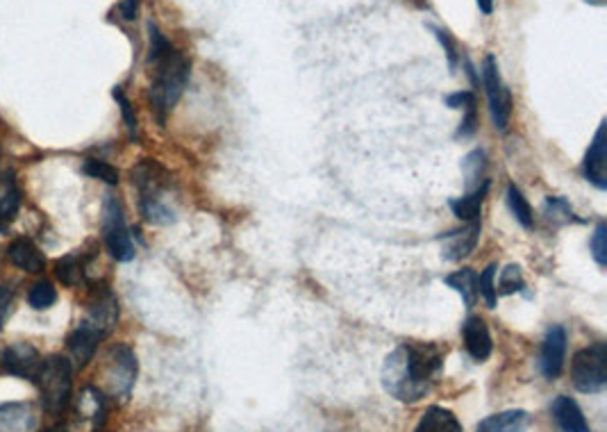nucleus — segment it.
Masks as SVG:
<instances>
[{"label":"nucleus","instance_id":"f257e3e1","mask_svg":"<svg viewBox=\"0 0 607 432\" xmlns=\"http://www.w3.org/2000/svg\"><path fill=\"white\" fill-rule=\"evenodd\" d=\"M444 369V353L437 344L405 342L387 355L382 364V387L401 403H419L430 394L439 371Z\"/></svg>","mask_w":607,"mask_h":432},{"label":"nucleus","instance_id":"f03ea898","mask_svg":"<svg viewBox=\"0 0 607 432\" xmlns=\"http://www.w3.org/2000/svg\"><path fill=\"white\" fill-rule=\"evenodd\" d=\"M132 185L139 191V210L153 226L178 221V187L173 176L155 160H141L132 169Z\"/></svg>","mask_w":607,"mask_h":432},{"label":"nucleus","instance_id":"7ed1b4c3","mask_svg":"<svg viewBox=\"0 0 607 432\" xmlns=\"http://www.w3.org/2000/svg\"><path fill=\"white\" fill-rule=\"evenodd\" d=\"M191 78V62L185 53H180L176 46L160 60L153 62V78L148 87V103L160 126L166 123V116L185 94Z\"/></svg>","mask_w":607,"mask_h":432},{"label":"nucleus","instance_id":"20e7f679","mask_svg":"<svg viewBox=\"0 0 607 432\" xmlns=\"http://www.w3.org/2000/svg\"><path fill=\"white\" fill-rule=\"evenodd\" d=\"M32 382L39 387L41 405L48 414L60 417L69 410L73 401V367L64 355H53L41 362Z\"/></svg>","mask_w":607,"mask_h":432},{"label":"nucleus","instance_id":"39448f33","mask_svg":"<svg viewBox=\"0 0 607 432\" xmlns=\"http://www.w3.org/2000/svg\"><path fill=\"white\" fill-rule=\"evenodd\" d=\"M571 382L582 394H598L607 385V346L596 342L571 360Z\"/></svg>","mask_w":607,"mask_h":432},{"label":"nucleus","instance_id":"423d86ee","mask_svg":"<svg viewBox=\"0 0 607 432\" xmlns=\"http://www.w3.org/2000/svg\"><path fill=\"white\" fill-rule=\"evenodd\" d=\"M478 73H480L482 87H485L494 128L505 132L507 123H510V116H512V94L501 76V66H498L496 55H492V53L485 55V60H482Z\"/></svg>","mask_w":607,"mask_h":432},{"label":"nucleus","instance_id":"0eeeda50","mask_svg":"<svg viewBox=\"0 0 607 432\" xmlns=\"http://www.w3.org/2000/svg\"><path fill=\"white\" fill-rule=\"evenodd\" d=\"M103 239L107 253L116 262L135 260V244H132L130 230L126 226V214L114 196H107L103 205Z\"/></svg>","mask_w":607,"mask_h":432},{"label":"nucleus","instance_id":"6e6552de","mask_svg":"<svg viewBox=\"0 0 607 432\" xmlns=\"http://www.w3.org/2000/svg\"><path fill=\"white\" fill-rule=\"evenodd\" d=\"M137 373H139V364L135 351H132L128 344L112 346L110 355H107V369H105L112 396L126 401L137 382Z\"/></svg>","mask_w":607,"mask_h":432},{"label":"nucleus","instance_id":"1a4fd4ad","mask_svg":"<svg viewBox=\"0 0 607 432\" xmlns=\"http://www.w3.org/2000/svg\"><path fill=\"white\" fill-rule=\"evenodd\" d=\"M119 301L112 294L110 287H101L96 289L94 296H91V303L87 307V326L94 328L98 335L103 339L107 335H112L116 323H119Z\"/></svg>","mask_w":607,"mask_h":432},{"label":"nucleus","instance_id":"9d476101","mask_svg":"<svg viewBox=\"0 0 607 432\" xmlns=\"http://www.w3.org/2000/svg\"><path fill=\"white\" fill-rule=\"evenodd\" d=\"M567 330L562 326H551L544 337L542 355H539V369L546 380H555L564 369V360H567Z\"/></svg>","mask_w":607,"mask_h":432},{"label":"nucleus","instance_id":"9b49d317","mask_svg":"<svg viewBox=\"0 0 607 432\" xmlns=\"http://www.w3.org/2000/svg\"><path fill=\"white\" fill-rule=\"evenodd\" d=\"M582 173H585L587 182H592L596 189H607V132L605 121L598 126L596 135L589 144L585 153V162H582Z\"/></svg>","mask_w":607,"mask_h":432},{"label":"nucleus","instance_id":"f8f14e48","mask_svg":"<svg viewBox=\"0 0 607 432\" xmlns=\"http://www.w3.org/2000/svg\"><path fill=\"white\" fill-rule=\"evenodd\" d=\"M103 342V337L98 332L87 326L85 321L71 332L69 339H66V351H69V357L66 360L71 362L73 369H85L87 364L94 360V355L98 351V344Z\"/></svg>","mask_w":607,"mask_h":432},{"label":"nucleus","instance_id":"ddd939ff","mask_svg":"<svg viewBox=\"0 0 607 432\" xmlns=\"http://www.w3.org/2000/svg\"><path fill=\"white\" fill-rule=\"evenodd\" d=\"M480 221H473L469 226H464L462 230H453L446 232L439 239H442V255L448 262H460L464 257H469L480 242Z\"/></svg>","mask_w":607,"mask_h":432},{"label":"nucleus","instance_id":"4468645a","mask_svg":"<svg viewBox=\"0 0 607 432\" xmlns=\"http://www.w3.org/2000/svg\"><path fill=\"white\" fill-rule=\"evenodd\" d=\"M39 353L30 344H12L3 353V369L14 378L35 380L39 371Z\"/></svg>","mask_w":607,"mask_h":432},{"label":"nucleus","instance_id":"2eb2a0df","mask_svg":"<svg viewBox=\"0 0 607 432\" xmlns=\"http://www.w3.org/2000/svg\"><path fill=\"white\" fill-rule=\"evenodd\" d=\"M462 337H464V348L471 355V360L485 362L494 351L492 332H489L485 319L480 317H469L462 326Z\"/></svg>","mask_w":607,"mask_h":432},{"label":"nucleus","instance_id":"dca6fc26","mask_svg":"<svg viewBox=\"0 0 607 432\" xmlns=\"http://www.w3.org/2000/svg\"><path fill=\"white\" fill-rule=\"evenodd\" d=\"M7 257H10V262L16 269L26 273H41L46 267L44 253H41L39 246L28 237L14 239L10 248H7Z\"/></svg>","mask_w":607,"mask_h":432},{"label":"nucleus","instance_id":"f3484780","mask_svg":"<svg viewBox=\"0 0 607 432\" xmlns=\"http://www.w3.org/2000/svg\"><path fill=\"white\" fill-rule=\"evenodd\" d=\"M553 419L562 432H592L580 405L569 396H557L553 401Z\"/></svg>","mask_w":607,"mask_h":432},{"label":"nucleus","instance_id":"a211bd4d","mask_svg":"<svg viewBox=\"0 0 607 432\" xmlns=\"http://www.w3.org/2000/svg\"><path fill=\"white\" fill-rule=\"evenodd\" d=\"M76 412L80 419L91 423V428H101L107 414V398L98 387H85L76 398Z\"/></svg>","mask_w":607,"mask_h":432},{"label":"nucleus","instance_id":"6ab92c4d","mask_svg":"<svg viewBox=\"0 0 607 432\" xmlns=\"http://www.w3.org/2000/svg\"><path fill=\"white\" fill-rule=\"evenodd\" d=\"M530 414L526 410H505L482 419L476 432H528Z\"/></svg>","mask_w":607,"mask_h":432},{"label":"nucleus","instance_id":"aec40b11","mask_svg":"<svg viewBox=\"0 0 607 432\" xmlns=\"http://www.w3.org/2000/svg\"><path fill=\"white\" fill-rule=\"evenodd\" d=\"M94 253L82 255V253H71L64 255L55 264V276L62 282L64 287H78L87 280V264Z\"/></svg>","mask_w":607,"mask_h":432},{"label":"nucleus","instance_id":"412c9836","mask_svg":"<svg viewBox=\"0 0 607 432\" xmlns=\"http://www.w3.org/2000/svg\"><path fill=\"white\" fill-rule=\"evenodd\" d=\"M35 417L26 403H5L0 405V432H32Z\"/></svg>","mask_w":607,"mask_h":432},{"label":"nucleus","instance_id":"4be33fe9","mask_svg":"<svg viewBox=\"0 0 607 432\" xmlns=\"http://www.w3.org/2000/svg\"><path fill=\"white\" fill-rule=\"evenodd\" d=\"M487 194H489V182H487V185L478 187V189L467 191V194L460 196V198H451L448 205H451V210H453L457 219L464 221V223H473V221H480L482 203H485Z\"/></svg>","mask_w":607,"mask_h":432},{"label":"nucleus","instance_id":"5701e85b","mask_svg":"<svg viewBox=\"0 0 607 432\" xmlns=\"http://www.w3.org/2000/svg\"><path fill=\"white\" fill-rule=\"evenodd\" d=\"M414 432H462V423L457 421L455 414L446 407L432 405L423 412V417L419 419L417 428Z\"/></svg>","mask_w":607,"mask_h":432},{"label":"nucleus","instance_id":"b1692460","mask_svg":"<svg viewBox=\"0 0 607 432\" xmlns=\"http://www.w3.org/2000/svg\"><path fill=\"white\" fill-rule=\"evenodd\" d=\"M462 176H464V185H467V191L478 189L482 185H487V153L482 148H476L471 151L467 157L462 160Z\"/></svg>","mask_w":607,"mask_h":432},{"label":"nucleus","instance_id":"393cba45","mask_svg":"<svg viewBox=\"0 0 607 432\" xmlns=\"http://www.w3.org/2000/svg\"><path fill=\"white\" fill-rule=\"evenodd\" d=\"M444 282L462 296V301L469 307V310L476 305V301H478V273L476 271L460 269V271L451 273V276H446Z\"/></svg>","mask_w":607,"mask_h":432},{"label":"nucleus","instance_id":"a878e982","mask_svg":"<svg viewBox=\"0 0 607 432\" xmlns=\"http://www.w3.org/2000/svg\"><path fill=\"white\" fill-rule=\"evenodd\" d=\"M507 207H510L512 216L523 228L530 230L535 226V212H532L528 198L523 196V191L514 185V182H510V187H507Z\"/></svg>","mask_w":607,"mask_h":432},{"label":"nucleus","instance_id":"bb28decb","mask_svg":"<svg viewBox=\"0 0 607 432\" xmlns=\"http://www.w3.org/2000/svg\"><path fill=\"white\" fill-rule=\"evenodd\" d=\"M544 214H546L548 221L555 223V226H562V223H571V221L580 223L576 212L571 210V205L567 201H564V198H557V196H548L546 198Z\"/></svg>","mask_w":607,"mask_h":432},{"label":"nucleus","instance_id":"cd10ccee","mask_svg":"<svg viewBox=\"0 0 607 432\" xmlns=\"http://www.w3.org/2000/svg\"><path fill=\"white\" fill-rule=\"evenodd\" d=\"M523 289H526V280H523L521 267L519 264H507V267L501 271V278H498L496 294L512 296L517 292H523Z\"/></svg>","mask_w":607,"mask_h":432},{"label":"nucleus","instance_id":"c85d7f7f","mask_svg":"<svg viewBox=\"0 0 607 432\" xmlns=\"http://www.w3.org/2000/svg\"><path fill=\"white\" fill-rule=\"evenodd\" d=\"M82 173L94 180L105 182V185H112V187L119 185V171H116L110 162L85 160V164H82Z\"/></svg>","mask_w":607,"mask_h":432},{"label":"nucleus","instance_id":"c756f323","mask_svg":"<svg viewBox=\"0 0 607 432\" xmlns=\"http://www.w3.org/2000/svg\"><path fill=\"white\" fill-rule=\"evenodd\" d=\"M55 301H57V292H55L53 282L39 280L37 285L30 287L28 303L35 307V310H48V307H51Z\"/></svg>","mask_w":607,"mask_h":432},{"label":"nucleus","instance_id":"7c9ffc66","mask_svg":"<svg viewBox=\"0 0 607 432\" xmlns=\"http://www.w3.org/2000/svg\"><path fill=\"white\" fill-rule=\"evenodd\" d=\"M496 271L498 267L496 264H489V267L480 273L478 276V296H482V301L487 303L489 310H494L496 307V301H498V294H496Z\"/></svg>","mask_w":607,"mask_h":432},{"label":"nucleus","instance_id":"2f4dec72","mask_svg":"<svg viewBox=\"0 0 607 432\" xmlns=\"http://www.w3.org/2000/svg\"><path fill=\"white\" fill-rule=\"evenodd\" d=\"M112 96H114V101L119 103V107H121V114H123V121H126V128H128L130 139H137V135H139V121H137L135 107H132L130 98L126 94H123L121 87H114Z\"/></svg>","mask_w":607,"mask_h":432},{"label":"nucleus","instance_id":"473e14b6","mask_svg":"<svg viewBox=\"0 0 607 432\" xmlns=\"http://www.w3.org/2000/svg\"><path fill=\"white\" fill-rule=\"evenodd\" d=\"M428 28H430L432 35H435V39H437L439 44H442V48H444L446 60H448V69L455 71V69H457V64H460V53H457V46H455L453 37L448 35V30L439 28V26H432V23H428Z\"/></svg>","mask_w":607,"mask_h":432},{"label":"nucleus","instance_id":"72a5a7b5","mask_svg":"<svg viewBox=\"0 0 607 432\" xmlns=\"http://www.w3.org/2000/svg\"><path fill=\"white\" fill-rule=\"evenodd\" d=\"M444 103H446V107H451V110H462L464 114L478 112V98L473 91H467V89L455 91V94H448L444 98Z\"/></svg>","mask_w":607,"mask_h":432},{"label":"nucleus","instance_id":"f704fd0d","mask_svg":"<svg viewBox=\"0 0 607 432\" xmlns=\"http://www.w3.org/2000/svg\"><path fill=\"white\" fill-rule=\"evenodd\" d=\"M589 248H592V255L598 267H605L607 264V226L605 223H598L596 232L592 237V242H589Z\"/></svg>","mask_w":607,"mask_h":432},{"label":"nucleus","instance_id":"c9c22d12","mask_svg":"<svg viewBox=\"0 0 607 432\" xmlns=\"http://www.w3.org/2000/svg\"><path fill=\"white\" fill-rule=\"evenodd\" d=\"M12 303H14V289H12V285H0V328L5 326L7 317H10Z\"/></svg>","mask_w":607,"mask_h":432},{"label":"nucleus","instance_id":"e433bc0d","mask_svg":"<svg viewBox=\"0 0 607 432\" xmlns=\"http://www.w3.org/2000/svg\"><path fill=\"white\" fill-rule=\"evenodd\" d=\"M119 14L123 21H135L139 14V0H121Z\"/></svg>","mask_w":607,"mask_h":432},{"label":"nucleus","instance_id":"4c0bfd02","mask_svg":"<svg viewBox=\"0 0 607 432\" xmlns=\"http://www.w3.org/2000/svg\"><path fill=\"white\" fill-rule=\"evenodd\" d=\"M476 5H478L480 14H485V16L494 14V0H476Z\"/></svg>","mask_w":607,"mask_h":432},{"label":"nucleus","instance_id":"58836bf2","mask_svg":"<svg viewBox=\"0 0 607 432\" xmlns=\"http://www.w3.org/2000/svg\"><path fill=\"white\" fill-rule=\"evenodd\" d=\"M44 432H71V430L66 428V426H62V423H57V426H51V428L44 430Z\"/></svg>","mask_w":607,"mask_h":432},{"label":"nucleus","instance_id":"ea45409f","mask_svg":"<svg viewBox=\"0 0 607 432\" xmlns=\"http://www.w3.org/2000/svg\"><path fill=\"white\" fill-rule=\"evenodd\" d=\"M582 3L594 5V7H605V5H607V0H582Z\"/></svg>","mask_w":607,"mask_h":432}]
</instances>
